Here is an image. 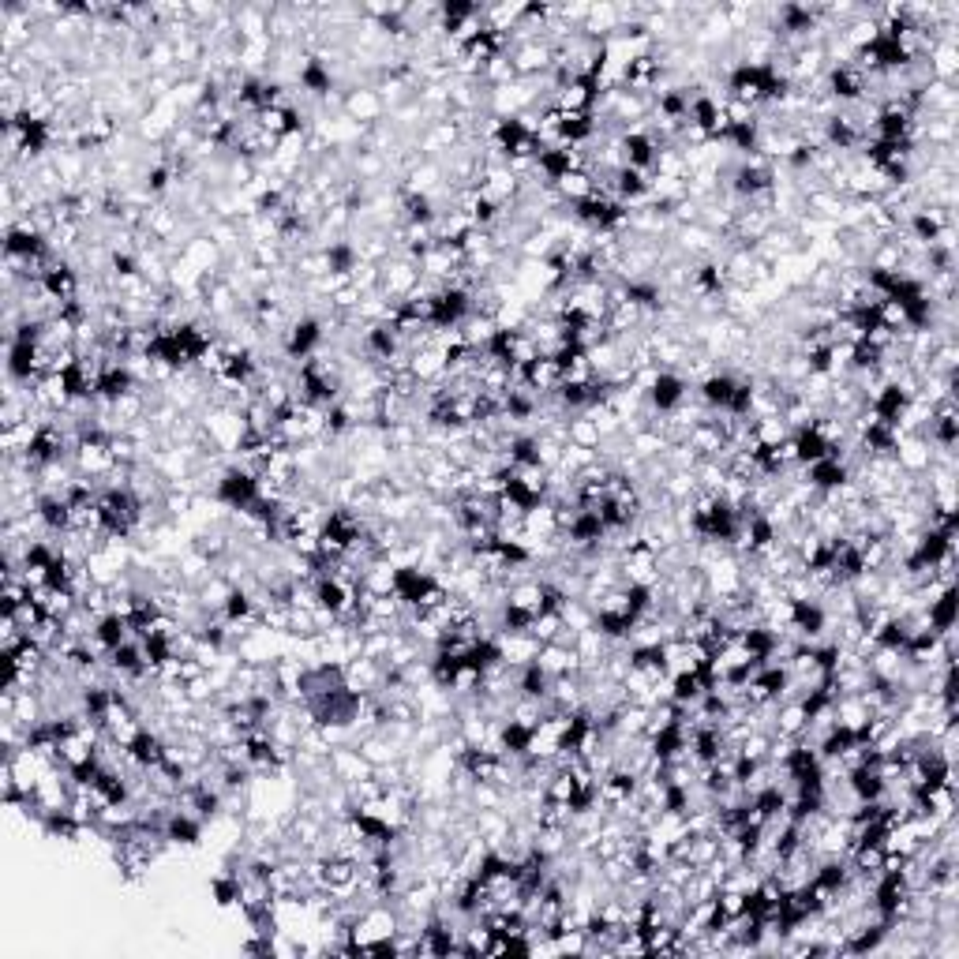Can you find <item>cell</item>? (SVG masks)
<instances>
[{"instance_id":"cell-1","label":"cell","mask_w":959,"mask_h":959,"mask_svg":"<svg viewBox=\"0 0 959 959\" xmlns=\"http://www.w3.org/2000/svg\"><path fill=\"white\" fill-rule=\"evenodd\" d=\"M214 499L222 502L229 514H248L251 506L263 499V491H259V473H251V469H244V465H229V469H222L218 480H214Z\"/></svg>"},{"instance_id":"cell-2","label":"cell","mask_w":959,"mask_h":959,"mask_svg":"<svg viewBox=\"0 0 959 959\" xmlns=\"http://www.w3.org/2000/svg\"><path fill=\"white\" fill-rule=\"evenodd\" d=\"M323 345H326V319L311 315V311L289 319L285 334H281V356H285V360H296V364H304V360H311V356H319Z\"/></svg>"},{"instance_id":"cell-3","label":"cell","mask_w":959,"mask_h":959,"mask_svg":"<svg viewBox=\"0 0 959 959\" xmlns=\"http://www.w3.org/2000/svg\"><path fill=\"white\" fill-rule=\"evenodd\" d=\"M690 394H694V390H690V379H686V375L660 368V375H656V379H652V386L645 390V401H649L652 416H671V413H679L682 405H686V398H690Z\"/></svg>"},{"instance_id":"cell-4","label":"cell","mask_w":959,"mask_h":959,"mask_svg":"<svg viewBox=\"0 0 959 959\" xmlns=\"http://www.w3.org/2000/svg\"><path fill=\"white\" fill-rule=\"evenodd\" d=\"M825 94L836 105H858V102L870 98V79L858 72L855 64L836 60V64L825 72Z\"/></svg>"},{"instance_id":"cell-5","label":"cell","mask_w":959,"mask_h":959,"mask_svg":"<svg viewBox=\"0 0 959 959\" xmlns=\"http://www.w3.org/2000/svg\"><path fill=\"white\" fill-rule=\"evenodd\" d=\"M38 293L49 300V304H68V300H79V293H83V278H79V270H75L72 259H64L60 255L57 263L49 266L42 274V281H38Z\"/></svg>"},{"instance_id":"cell-6","label":"cell","mask_w":959,"mask_h":959,"mask_svg":"<svg viewBox=\"0 0 959 959\" xmlns=\"http://www.w3.org/2000/svg\"><path fill=\"white\" fill-rule=\"evenodd\" d=\"M416 285H420V266H416L413 259H405V255H390L383 263L379 293H383L390 304H398V300H409V296H413Z\"/></svg>"},{"instance_id":"cell-7","label":"cell","mask_w":959,"mask_h":959,"mask_svg":"<svg viewBox=\"0 0 959 959\" xmlns=\"http://www.w3.org/2000/svg\"><path fill=\"white\" fill-rule=\"evenodd\" d=\"M383 113H386V105L375 87H349L345 94H341V117L360 124V128L383 124Z\"/></svg>"},{"instance_id":"cell-8","label":"cell","mask_w":959,"mask_h":959,"mask_svg":"<svg viewBox=\"0 0 959 959\" xmlns=\"http://www.w3.org/2000/svg\"><path fill=\"white\" fill-rule=\"evenodd\" d=\"M802 469V484L810 487L813 495H832V491H840L847 480H851V465L843 458H821L813 461V465H798Z\"/></svg>"},{"instance_id":"cell-9","label":"cell","mask_w":959,"mask_h":959,"mask_svg":"<svg viewBox=\"0 0 959 959\" xmlns=\"http://www.w3.org/2000/svg\"><path fill=\"white\" fill-rule=\"evenodd\" d=\"M738 379H742V375H735V371H727V368L709 371L705 379H697V390H694L697 401H701L709 413L727 416V405H731V394H735Z\"/></svg>"},{"instance_id":"cell-10","label":"cell","mask_w":959,"mask_h":959,"mask_svg":"<svg viewBox=\"0 0 959 959\" xmlns=\"http://www.w3.org/2000/svg\"><path fill=\"white\" fill-rule=\"evenodd\" d=\"M203 832H207V821L195 817L192 810H173L165 817V840L169 847H199L203 843Z\"/></svg>"},{"instance_id":"cell-11","label":"cell","mask_w":959,"mask_h":959,"mask_svg":"<svg viewBox=\"0 0 959 959\" xmlns=\"http://www.w3.org/2000/svg\"><path fill=\"white\" fill-rule=\"evenodd\" d=\"M90 641H94L102 652H113V649H120L124 641H132V626H128V619L117 615V611H105V615H98V622H94Z\"/></svg>"},{"instance_id":"cell-12","label":"cell","mask_w":959,"mask_h":959,"mask_svg":"<svg viewBox=\"0 0 959 959\" xmlns=\"http://www.w3.org/2000/svg\"><path fill=\"white\" fill-rule=\"evenodd\" d=\"M495 641H499V652H502V664L506 667H525L536 660V652H540V641L532 634H495Z\"/></svg>"},{"instance_id":"cell-13","label":"cell","mask_w":959,"mask_h":959,"mask_svg":"<svg viewBox=\"0 0 959 959\" xmlns=\"http://www.w3.org/2000/svg\"><path fill=\"white\" fill-rule=\"evenodd\" d=\"M791 450H795V465H813L821 458H832V446L817 428L791 431Z\"/></svg>"},{"instance_id":"cell-14","label":"cell","mask_w":959,"mask_h":959,"mask_svg":"<svg viewBox=\"0 0 959 959\" xmlns=\"http://www.w3.org/2000/svg\"><path fill=\"white\" fill-rule=\"evenodd\" d=\"M323 255H326V270H330V274H341V278H353V270L360 266V248H356V240L349 237H338L330 240V244H323Z\"/></svg>"},{"instance_id":"cell-15","label":"cell","mask_w":959,"mask_h":959,"mask_svg":"<svg viewBox=\"0 0 959 959\" xmlns=\"http://www.w3.org/2000/svg\"><path fill=\"white\" fill-rule=\"evenodd\" d=\"M180 255H184V259H188V263H192L199 274H214V270L222 266L225 251L218 248V244H214L207 233H199V237H192L188 244H184V251H180Z\"/></svg>"},{"instance_id":"cell-16","label":"cell","mask_w":959,"mask_h":959,"mask_svg":"<svg viewBox=\"0 0 959 959\" xmlns=\"http://www.w3.org/2000/svg\"><path fill=\"white\" fill-rule=\"evenodd\" d=\"M555 188V195H559L566 207H574V203H581V199H589L592 192H596V173L592 169H574V173H566V177L559 180V184H551Z\"/></svg>"},{"instance_id":"cell-17","label":"cell","mask_w":959,"mask_h":959,"mask_svg":"<svg viewBox=\"0 0 959 959\" xmlns=\"http://www.w3.org/2000/svg\"><path fill=\"white\" fill-rule=\"evenodd\" d=\"M547 694H551V675H547L544 667L536 664H525L517 667V697H529V701H547Z\"/></svg>"},{"instance_id":"cell-18","label":"cell","mask_w":959,"mask_h":959,"mask_svg":"<svg viewBox=\"0 0 959 959\" xmlns=\"http://www.w3.org/2000/svg\"><path fill=\"white\" fill-rule=\"evenodd\" d=\"M566 435H570V446H581V450H600L604 446V435H600V428H596V420L589 413L570 416Z\"/></svg>"},{"instance_id":"cell-19","label":"cell","mask_w":959,"mask_h":959,"mask_svg":"<svg viewBox=\"0 0 959 959\" xmlns=\"http://www.w3.org/2000/svg\"><path fill=\"white\" fill-rule=\"evenodd\" d=\"M791 439V428H787V420H783L780 413L772 416H753V443L761 446H780Z\"/></svg>"},{"instance_id":"cell-20","label":"cell","mask_w":959,"mask_h":959,"mask_svg":"<svg viewBox=\"0 0 959 959\" xmlns=\"http://www.w3.org/2000/svg\"><path fill=\"white\" fill-rule=\"evenodd\" d=\"M139 184L147 188L150 199H162V195L177 184V173H173V165L162 158V162H154L150 169H143V180H139Z\"/></svg>"}]
</instances>
